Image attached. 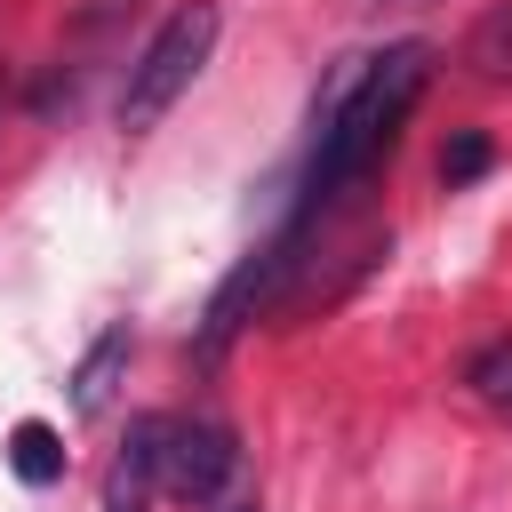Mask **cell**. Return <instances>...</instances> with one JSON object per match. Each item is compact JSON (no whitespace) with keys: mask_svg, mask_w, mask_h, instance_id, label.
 Segmentation results:
<instances>
[{"mask_svg":"<svg viewBox=\"0 0 512 512\" xmlns=\"http://www.w3.org/2000/svg\"><path fill=\"white\" fill-rule=\"evenodd\" d=\"M464 384H472V400H488L496 416H512V336L480 344V352L464 360Z\"/></svg>","mask_w":512,"mask_h":512,"instance_id":"9c48e42d","label":"cell"},{"mask_svg":"<svg viewBox=\"0 0 512 512\" xmlns=\"http://www.w3.org/2000/svg\"><path fill=\"white\" fill-rule=\"evenodd\" d=\"M128 360H136V336H128V328H104V336L80 352V368H72V416H104V408L120 400Z\"/></svg>","mask_w":512,"mask_h":512,"instance_id":"8992f818","label":"cell"},{"mask_svg":"<svg viewBox=\"0 0 512 512\" xmlns=\"http://www.w3.org/2000/svg\"><path fill=\"white\" fill-rule=\"evenodd\" d=\"M424 80H432V48H424V40H392V48H376V56L336 64V80H328V96H320V112H312V168H304V208H296V224L320 216L328 200H344L352 184H368V168L392 152L400 120L416 112Z\"/></svg>","mask_w":512,"mask_h":512,"instance_id":"6da1fadb","label":"cell"},{"mask_svg":"<svg viewBox=\"0 0 512 512\" xmlns=\"http://www.w3.org/2000/svg\"><path fill=\"white\" fill-rule=\"evenodd\" d=\"M208 48H216V8H208V0H184V8L136 48V64H128V80H120V128H128V136H152V128L176 112V96L200 80Z\"/></svg>","mask_w":512,"mask_h":512,"instance_id":"7a4b0ae2","label":"cell"},{"mask_svg":"<svg viewBox=\"0 0 512 512\" xmlns=\"http://www.w3.org/2000/svg\"><path fill=\"white\" fill-rule=\"evenodd\" d=\"M200 512H264V496H256V472L240 464V472H232V480H224V488H216Z\"/></svg>","mask_w":512,"mask_h":512,"instance_id":"8fae6325","label":"cell"},{"mask_svg":"<svg viewBox=\"0 0 512 512\" xmlns=\"http://www.w3.org/2000/svg\"><path fill=\"white\" fill-rule=\"evenodd\" d=\"M248 456H240V432L224 424V416H168V448H160V488L168 496H184L192 512L240 472Z\"/></svg>","mask_w":512,"mask_h":512,"instance_id":"3957f363","label":"cell"},{"mask_svg":"<svg viewBox=\"0 0 512 512\" xmlns=\"http://www.w3.org/2000/svg\"><path fill=\"white\" fill-rule=\"evenodd\" d=\"M8 472H16L24 488H48V480H64V440H56V424L24 416V424L8 432Z\"/></svg>","mask_w":512,"mask_h":512,"instance_id":"52a82bcc","label":"cell"},{"mask_svg":"<svg viewBox=\"0 0 512 512\" xmlns=\"http://www.w3.org/2000/svg\"><path fill=\"white\" fill-rule=\"evenodd\" d=\"M464 64H472L480 80H512V0H496V8L472 24V40H464Z\"/></svg>","mask_w":512,"mask_h":512,"instance_id":"ba28073f","label":"cell"},{"mask_svg":"<svg viewBox=\"0 0 512 512\" xmlns=\"http://www.w3.org/2000/svg\"><path fill=\"white\" fill-rule=\"evenodd\" d=\"M296 232H304V224H288L280 240H264V248H256V256H248V264H240V272L216 288V304H208V320H200V344H192L200 360H224V344H232V336L256 320V304H264V296L280 288V272L296 264Z\"/></svg>","mask_w":512,"mask_h":512,"instance_id":"277c9868","label":"cell"},{"mask_svg":"<svg viewBox=\"0 0 512 512\" xmlns=\"http://www.w3.org/2000/svg\"><path fill=\"white\" fill-rule=\"evenodd\" d=\"M488 168H496V144H488V136H472V128L448 136V152H440V184H448V192L472 184V176H488Z\"/></svg>","mask_w":512,"mask_h":512,"instance_id":"30bf717a","label":"cell"},{"mask_svg":"<svg viewBox=\"0 0 512 512\" xmlns=\"http://www.w3.org/2000/svg\"><path fill=\"white\" fill-rule=\"evenodd\" d=\"M160 448H168V416H136L112 472H104V512H152L160 496Z\"/></svg>","mask_w":512,"mask_h":512,"instance_id":"5b68a950","label":"cell"}]
</instances>
